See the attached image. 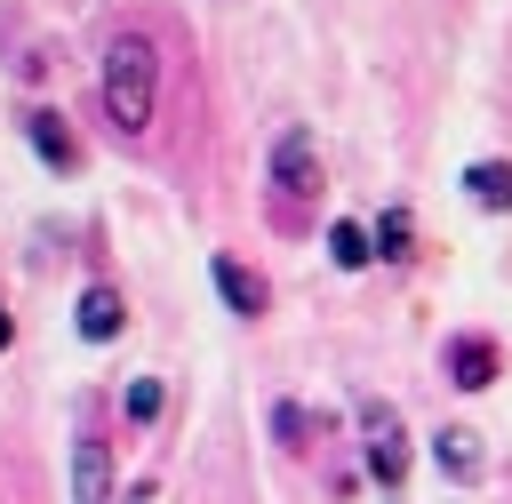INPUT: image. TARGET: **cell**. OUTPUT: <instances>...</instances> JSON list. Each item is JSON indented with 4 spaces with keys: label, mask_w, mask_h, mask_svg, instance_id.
Segmentation results:
<instances>
[{
    "label": "cell",
    "mask_w": 512,
    "mask_h": 504,
    "mask_svg": "<svg viewBox=\"0 0 512 504\" xmlns=\"http://www.w3.org/2000/svg\"><path fill=\"white\" fill-rule=\"evenodd\" d=\"M152 104H160V48L144 32H112L104 40V112H112V128L144 136Z\"/></svg>",
    "instance_id": "1"
},
{
    "label": "cell",
    "mask_w": 512,
    "mask_h": 504,
    "mask_svg": "<svg viewBox=\"0 0 512 504\" xmlns=\"http://www.w3.org/2000/svg\"><path fill=\"white\" fill-rule=\"evenodd\" d=\"M272 184H280V216H304L320 200V152L304 128H280L272 136Z\"/></svg>",
    "instance_id": "2"
},
{
    "label": "cell",
    "mask_w": 512,
    "mask_h": 504,
    "mask_svg": "<svg viewBox=\"0 0 512 504\" xmlns=\"http://www.w3.org/2000/svg\"><path fill=\"white\" fill-rule=\"evenodd\" d=\"M360 432H368V472L376 488H400L408 480V424L392 400H360Z\"/></svg>",
    "instance_id": "3"
},
{
    "label": "cell",
    "mask_w": 512,
    "mask_h": 504,
    "mask_svg": "<svg viewBox=\"0 0 512 504\" xmlns=\"http://www.w3.org/2000/svg\"><path fill=\"white\" fill-rule=\"evenodd\" d=\"M72 504H112V448L96 432L72 440Z\"/></svg>",
    "instance_id": "4"
},
{
    "label": "cell",
    "mask_w": 512,
    "mask_h": 504,
    "mask_svg": "<svg viewBox=\"0 0 512 504\" xmlns=\"http://www.w3.org/2000/svg\"><path fill=\"white\" fill-rule=\"evenodd\" d=\"M24 136H32V152H40L56 176H72V168H80V144H72V128H64V112L32 104V112H24Z\"/></svg>",
    "instance_id": "5"
},
{
    "label": "cell",
    "mask_w": 512,
    "mask_h": 504,
    "mask_svg": "<svg viewBox=\"0 0 512 504\" xmlns=\"http://www.w3.org/2000/svg\"><path fill=\"white\" fill-rule=\"evenodd\" d=\"M496 368H504V352H496L488 336H456V344H448V384L488 392V384H496Z\"/></svg>",
    "instance_id": "6"
},
{
    "label": "cell",
    "mask_w": 512,
    "mask_h": 504,
    "mask_svg": "<svg viewBox=\"0 0 512 504\" xmlns=\"http://www.w3.org/2000/svg\"><path fill=\"white\" fill-rule=\"evenodd\" d=\"M208 280H216V296H224V304H232L240 320H256V312L272 304V288H264V280H256L248 264H232V256H216V264H208Z\"/></svg>",
    "instance_id": "7"
},
{
    "label": "cell",
    "mask_w": 512,
    "mask_h": 504,
    "mask_svg": "<svg viewBox=\"0 0 512 504\" xmlns=\"http://www.w3.org/2000/svg\"><path fill=\"white\" fill-rule=\"evenodd\" d=\"M72 320H80V336H88V344H112L128 312H120V296H112V288L96 280V288H80V312H72Z\"/></svg>",
    "instance_id": "8"
},
{
    "label": "cell",
    "mask_w": 512,
    "mask_h": 504,
    "mask_svg": "<svg viewBox=\"0 0 512 504\" xmlns=\"http://www.w3.org/2000/svg\"><path fill=\"white\" fill-rule=\"evenodd\" d=\"M432 456H440V472H456V480H472V472H480V432H464V424H448V432H432Z\"/></svg>",
    "instance_id": "9"
},
{
    "label": "cell",
    "mask_w": 512,
    "mask_h": 504,
    "mask_svg": "<svg viewBox=\"0 0 512 504\" xmlns=\"http://www.w3.org/2000/svg\"><path fill=\"white\" fill-rule=\"evenodd\" d=\"M464 192L480 208H512V168L504 160H480V168H464Z\"/></svg>",
    "instance_id": "10"
},
{
    "label": "cell",
    "mask_w": 512,
    "mask_h": 504,
    "mask_svg": "<svg viewBox=\"0 0 512 504\" xmlns=\"http://www.w3.org/2000/svg\"><path fill=\"white\" fill-rule=\"evenodd\" d=\"M328 256H336V264H344V272H360V264H368V256H376V240H368V232H360V224H328Z\"/></svg>",
    "instance_id": "11"
},
{
    "label": "cell",
    "mask_w": 512,
    "mask_h": 504,
    "mask_svg": "<svg viewBox=\"0 0 512 504\" xmlns=\"http://www.w3.org/2000/svg\"><path fill=\"white\" fill-rule=\"evenodd\" d=\"M368 240H376V256H408V208H384Z\"/></svg>",
    "instance_id": "12"
},
{
    "label": "cell",
    "mask_w": 512,
    "mask_h": 504,
    "mask_svg": "<svg viewBox=\"0 0 512 504\" xmlns=\"http://www.w3.org/2000/svg\"><path fill=\"white\" fill-rule=\"evenodd\" d=\"M160 400H168V392H160V376H136L120 408H128V424H152V416H160Z\"/></svg>",
    "instance_id": "13"
},
{
    "label": "cell",
    "mask_w": 512,
    "mask_h": 504,
    "mask_svg": "<svg viewBox=\"0 0 512 504\" xmlns=\"http://www.w3.org/2000/svg\"><path fill=\"white\" fill-rule=\"evenodd\" d=\"M272 432H280L288 448H304V432H312V416H304L296 400H280V408H272Z\"/></svg>",
    "instance_id": "14"
},
{
    "label": "cell",
    "mask_w": 512,
    "mask_h": 504,
    "mask_svg": "<svg viewBox=\"0 0 512 504\" xmlns=\"http://www.w3.org/2000/svg\"><path fill=\"white\" fill-rule=\"evenodd\" d=\"M8 344H16V320H8V312H0V352H8Z\"/></svg>",
    "instance_id": "15"
}]
</instances>
